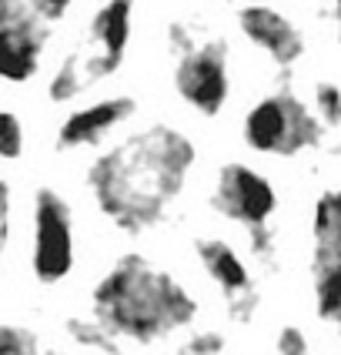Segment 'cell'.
<instances>
[{"mask_svg": "<svg viewBox=\"0 0 341 355\" xmlns=\"http://www.w3.org/2000/svg\"><path fill=\"white\" fill-rule=\"evenodd\" d=\"M224 352V336L221 332H194L184 345V355H221Z\"/></svg>", "mask_w": 341, "mask_h": 355, "instance_id": "cell-19", "label": "cell"}, {"mask_svg": "<svg viewBox=\"0 0 341 355\" xmlns=\"http://www.w3.org/2000/svg\"><path fill=\"white\" fill-rule=\"evenodd\" d=\"M0 355H40V342L24 325H0Z\"/></svg>", "mask_w": 341, "mask_h": 355, "instance_id": "cell-16", "label": "cell"}, {"mask_svg": "<svg viewBox=\"0 0 341 355\" xmlns=\"http://www.w3.org/2000/svg\"><path fill=\"white\" fill-rule=\"evenodd\" d=\"M321 138H324V124L288 87L261 98L244 114V141H248V148H255L261 155L295 158L301 151L318 148Z\"/></svg>", "mask_w": 341, "mask_h": 355, "instance_id": "cell-4", "label": "cell"}, {"mask_svg": "<svg viewBox=\"0 0 341 355\" xmlns=\"http://www.w3.org/2000/svg\"><path fill=\"white\" fill-rule=\"evenodd\" d=\"M80 91H87L84 74H80V67L74 64V58H64V64L54 71V78L47 84V98L54 101V104H67V101L77 98Z\"/></svg>", "mask_w": 341, "mask_h": 355, "instance_id": "cell-15", "label": "cell"}, {"mask_svg": "<svg viewBox=\"0 0 341 355\" xmlns=\"http://www.w3.org/2000/svg\"><path fill=\"white\" fill-rule=\"evenodd\" d=\"M214 208L231 221H241L248 228L268 225V218L278 208L275 184L264 175H258L248 164H224L214 184Z\"/></svg>", "mask_w": 341, "mask_h": 355, "instance_id": "cell-7", "label": "cell"}, {"mask_svg": "<svg viewBox=\"0 0 341 355\" xmlns=\"http://www.w3.org/2000/svg\"><path fill=\"white\" fill-rule=\"evenodd\" d=\"M198 255H201V265L208 268V275L214 278V285L228 295V302L244 295V292H251L248 265L241 261L238 252H234L231 245H224V241H218V238H201Z\"/></svg>", "mask_w": 341, "mask_h": 355, "instance_id": "cell-11", "label": "cell"}, {"mask_svg": "<svg viewBox=\"0 0 341 355\" xmlns=\"http://www.w3.org/2000/svg\"><path fill=\"white\" fill-rule=\"evenodd\" d=\"M315 252H341V198L324 191L315 201Z\"/></svg>", "mask_w": 341, "mask_h": 355, "instance_id": "cell-13", "label": "cell"}, {"mask_svg": "<svg viewBox=\"0 0 341 355\" xmlns=\"http://www.w3.org/2000/svg\"><path fill=\"white\" fill-rule=\"evenodd\" d=\"M228 312H231L234 322H251L255 312H258V295H255V292H244V295L231 298V302H228Z\"/></svg>", "mask_w": 341, "mask_h": 355, "instance_id": "cell-23", "label": "cell"}, {"mask_svg": "<svg viewBox=\"0 0 341 355\" xmlns=\"http://www.w3.org/2000/svg\"><path fill=\"white\" fill-rule=\"evenodd\" d=\"M171 51H174V91L181 101L204 118L221 114L231 94L224 40H191L187 24H171Z\"/></svg>", "mask_w": 341, "mask_h": 355, "instance_id": "cell-3", "label": "cell"}, {"mask_svg": "<svg viewBox=\"0 0 341 355\" xmlns=\"http://www.w3.org/2000/svg\"><path fill=\"white\" fill-rule=\"evenodd\" d=\"M134 111H138V101L131 94H118V98H104L87 104V107H77V111H71L67 118L60 121L57 148L60 151H74V148L98 144L111 131H118L120 124H127L134 118Z\"/></svg>", "mask_w": 341, "mask_h": 355, "instance_id": "cell-10", "label": "cell"}, {"mask_svg": "<svg viewBox=\"0 0 341 355\" xmlns=\"http://www.w3.org/2000/svg\"><path fill=\"white\" fill-rule=\"evenodd\" d=\"M47 47V24L34 10L0 14V78L10 84H27L40 71Z\"/></svg>", "mask_w": 341, "mask_h": 355, "instance_id": "cell-8", "label": "cell"}, {"mask_svg": "<svg viewBox=\"0 0 341 355\" xmlns=\"http://www.w3.org/2000/svg\"><path fill=\"white\" fill-rule=\"evenodd\" d=\"M10 10H30V0H0V14H10Z\"/></svg>", "mask_w": 341, "mask_h": 355, "instance_id": "cell-25", "label": "cell"}, {"mask_svg": "<svg viewBox=\"0 0 341 355\" xmlns=\"http://www.w3.org/2000/svg\"><path fill=\"white\" fill-rule=\"evenodd\" d=\"M131 27H134V0H104L98 7L87 27V44L71 54L87 87L120 71L131 44Z\"/></svg>", "mask_w": 341, "mask_h": 355, "instance_id": "cell-5", "label": "cell"}, {"mask_svg": "<svg viewBox=\"0 0 341 355\" xmlns=\"http://www.w3.org/2000/svg\"><path fill=\"white\" fill-rule=\"evenodd\" d=\"M24 155V124L14 111L0 107V158L14 161Z\"/></svg>", "mask_w": 341, "mask_h": 355, "instance_id": "cell-17", "label": "cell"}, {"mask_svg": "<svg viewBox=\"0 0 341 355\" xmlns=\"http://www.w3.org/2000/svg\"><path fill=\"white\" fill-rule=\"evenodd\" d=\"M34 275L40 282H60L74 268V218L67 201L40 188L34 198Z\"/></svg>", "mask_w": 341, "mask_h": 355, "instance_id": "cell-6", "label": "cell"}, {"mask_svg": "<svg viewBox=\"0 0 341 355\" xmlns=\"http://www.w3.org/2000/svg\"><path fill=\"white\" fill-rule=\"evenodd\" d=\"M315 302L321 322L341 318V252H315Z\"/></svg>", "mask_w": 341, "mask_h": 355, "instance_id": "cell-12", "label": "cell"}, {"mask_svg": "<svg viewBox=\"0 0 341 355\" xmlns=\"http://www.w3.org/2000/svg\"><path fill=\"white\" fill-rule=\"evenodd\" d=\"M67 332L74 336V342H80L84 349H94V352H107V355H120L118 336H111L98 318H71L67 322Z\"/></svg>", "mask_w": 341, "mask_h": 355, "instance_id": "cell-14", "label": "cell"}, {"mask_svg": "<svg viewBox=\"0 0 341 355\" xmlns=\"http://www.w3.org/2000/svg\"><path fill=\"white\" fill-rule=\"evenodd\" d=\"M251 252H255L261 261L275 265V235H271L268 225H255V228H251Z\"/></svg>", "mask_w": 341, "mask_h": 355, "instance_id": "cell-21", "label": "cell"}, {"mask_svg": "<svg viewBox=\"0 0 341 355\" xmlns=\"http://www.w3.org/2000/svg\"><path fill=\"white\" fill-rule=\"evenodd\" d=\"M194 315L191 292L140 255H124L94 288V318L118 338L154 342L191 325Z\"/></svg>", "mask_w": 341, "mask_h": 355, "instance_id": "cell-2", "label": "cell"}, {"mask_svg": "<svg viewBox=\"0 0 341 355\" xmlns=\"http://www.w3.org/2000/svg\"><path fill=\"white\" fill-rule=\"evenodd\" d=\"M238 27L278 67H291L304 54V37L295 27V20H288L271 3H244L238 10Z\"/></svg>", "mask_w": 341, "mask_h": 355, "instance_id": "cell-9", "label": "cell"}, {"mask_svg": "<svg viewBox=\"0 0 341 355\" xmlns=\"http://www.w3.org/2000/svg\"><path fill=\"white\" fill-rule=\"evenodd\" d=\"M71 3H74V0H30V10L50 27V24H57V20L67 17Z\"/></svg>", "mask_w": 341, "mask_h": 355, "instance_id": "cell-20", "label": "cell"}, {"mask_svg": "<svg viewBox=\"0 0 341 355\" xmlns=\"http://www.w3.org/2000/svg\"><path fill=\"white\" fill-rule=\"evenodd\" d=\"M278 352L281 355H308V338H304V332H301V329H295V325L281 329Z\"/></svg>", "mask_w": 341, "mask_h": 355, "instance_id": "cell-22", "label": "cell"}, {"mask_svg": "<svg viewBox=\"0 0 341 355\" xmlns=\"http://www.w3.org/2000/svg\"><path fill=\"white\" fill-rule=\"evenodd\" d=\"M194 144L171 124H151L91 161L87 184L98 208L118 228L138 235L158 225L184 191Z\"/></svg>", "mask_w": 341, "mask_h": 355, "instance_id": "cell-1", "label": "cell"}, {"mask_svg": "<svg viewBox=\"0 0 341 355\" xmlns=\"http://www.w3.org/2000/svg\"><path fill=\"white\" fill-rule=\"evenodd\" d=\"M315 118L324 128H338L341 121V91L335 84H328V80L315 87Z\"/></svg>", "mask_w": 341, "mask_h": 355, "instance_id": "cell-18", "label": "cell"}, {"mask_svg": "<svg viewBox=\"0 0 341 355\" xmlns=\"http://www.w3.org/2000/svg\"><path fill=\"white\" fill-rule=\"evenodd\" d=\"M7 238H10V184L0 178V258L7 248Z\"/></svg>", "mask_w": 341, "mask_h": 355, "instance_id": "cell-24", "label": "cell"}]
</instances>
